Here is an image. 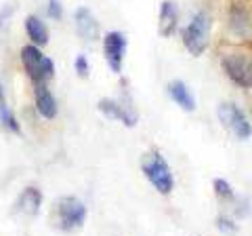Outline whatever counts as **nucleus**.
Instances as JSON below:
<instances>
[{
	"label": "nucleus",
	"instance_id": "1",
	"mask_svg": "<svg viewBox=\"0 0 252 236\" xmlns=\"http://www.w3.org/2000/svg\"><path fill=\"white\" fill-rule=\"evenodd\" d=\"M53 226L61 232H74L86 222V207L76 196H61L55 200L51 211Z\"/></svg>",
	"mask_w": 252,
	"mask_h": 236
},
{
	"label": "nucleus",
	"instance_id": "2",
	"mask_svg": "<svg viewBox=\"0 0 252 236\" xmlns=\"http://www.w3.org/2000/svg\"><path fill=\"white\" fill-rule=\"evenodd\" d=\"M141 169H143L147 179L152 182V186L160 194H170L172 192L175 179H172V173H170L166 158H164L160 152H154V150L145 152L143 158H141Z\"/></svg>",
	"mask_w": 252,
	"mask_h": 236
},
{
	"label": "nucleus",
	"instance_id": "3",
	"mask_svg": "<svg viewBox=\"0 0 252 236\" xmlns=\"http://www.w3.org/2000/svg\"><path fill=\"white\" fill-rule=\"evenodd\" d=\"M210 15L200 11L195 17L185 26L183 30V44L187 46V51L193 55V57H200V55L206 51L208 46V38H210Z\"/></svg>",
	"mask_w": 252,
	"mask_h": 236
},
{
	"label": "nucleus",
	"instance_id": "4",
	"mask_svg": "<svg viewBox=\"0 0 252 236\" xmlns=\"http://www.w3.org/2000/svg\"><path fill=\"white\" fill-rule=\"evenodd\" d=\"M21 66L26 70V74L32 78V82H46L51 80L53 74H55V66L53 61L42 55V51L34 44H26L21 46Z\"/></svg>",
	"mask_w": 252,
	"mask_h": 236
},
{
	"label": "nucleus",
	"instance_id": "5",
	"mask_svg": "<svg viewBox=\"0 0 252 236\" xmlns=\"http://www.w3.org/2000/svg\"><path fill=\"white\" fill-rule=\"evenodd\" d=\"M217 116H219V122L223 124V127L233 133L238 139H250L252 135V127H250V122H248V118L244 116L242 110L231 104V101H225V104H220L217 108Z\"/></svg>",
	"mask_w": 252,
	"mask_h": 236
},
{
	"label": "nucleus",
	"instance_id": "6",
	"mask_svg": "<svg viewBox=\"0 0 252 236\" xmlns=\"http://www.w3.org/2000/svg\"><path fill=\"white\" fill-rule=\"evenodd\" d=\"M223 70L238 86H244V89H250L252 86V57L250 55H246V53L225 55Z\"/></svg>",
	"mask_w": 252,
	"mask_h": 236
},
{
	"label": "nucleus",
	"instance_id": "7",
	"mask_svg": "<svg viewBox=\"0 0 252 236\" xmlns=\"http://www.w3.org/2000/svg\"><path fill=\"white\" fill-rule=\"evenodd\" d=\"M126 44H128V40H126V36H124L122 32H109V34H105V38H103L105 59H107L109 68H112L116 74L122 70V57H124Z\"/></svg>",
	"mask_w": 252,
	"mask_h": 236
},
{
	"label": "nucleus",
	"instance_id": "8",
	"mask_svg": "<svg viewBox=\"0 0 252 236\" xmlns=\"http://www.w3.org/2000/svg\"><path fill=\"white\" fill-rule=\"evenodd\" d=\"M40 204H42V192L34 186H28L19 192L17 200H15V207L13 211L15 213H21L26 217H36L38 211H40Z\"/></svg>",
	"mask_w": 252,
	"mask_h": 236
},
{
	"label": "nucleus",
	"instance_id": "9",
	"mask_svg": "<svg viewBox=\"0 0 252 236\" xmlns=\"http://www.w3.org/2000/svg\"><path fill=\"white\" fill-rule=\"evenodd\" d=\"M74 21H76V30H78V34H80L82 40H86V42L99 40V32H101L99 21L94 19V15L86 9V6H80V9L76 11Z\"/></svg>",
	"mask_w": 252,
	"mask_h": 236
},
{
	"label": "nucleus",
	"instance_id": "10",
	"mask_svg": "<svg viewBox=\"0 0 252 236\" xmlns=\"http://www.w3.org/2000/svg\"><path fill=\"white\" fill-rule=\"evenodd\" d=\"M99 110L107 118H116V120H120L122 124H126V127H135L137 124V112L135 110H130L128 106L118 104V101H114V99H107V97L99 99Z\"/></svg>",
	"mask_w": 252,
	"mask_h": 236
},
{
	"label": "nucleus",
	"instance_id": "11",
	"mask_svg": "<svg viewBox=\"0 0 252 236\" xmlns=\"http://www.w3.org/2000/svg\"><path fill=\"white\" fill-rule=\"evenodd\" d=\"M34 99H36V110L38 114L46 120H53L57 116V101L46 82H34Z\"/></svg>",
	"mask_w": 252,
	"mask_h": 236
},
{
	"label": "nucleus",
	"instance_id": "12",
	"mask_svg": "<svg viewBox=\"0 0 252 236\" xmlns=\"http://www.w3.org/2000/svg\"><path fill=\"white\" fill-rule=\"evenodd\" d=\"M229 28L235 36L240 38H250L252 36V19L248 11L244 6H238L235 4L231 9V17H229Z\"/></svg>",
	"mask_w": 252,
	"mask_h": 236
},
{
	"label": "nucleus",
	"instance_id": "13",
	"mask_svg": "<svg viewBox=\"0 0 252 236\" xmlns=\"http://www.w3.org/2000/svg\"><path fill=\"white\" fill-rule=\"evenodd\" d=\"M177 23H179V9L175 2L170 0H164L162 2V9H160V34L162 36H172V32L177 30Z\"/></svg>",
	"mask_w": 252,
	"mask_h": 236
},
{
	"label": "nucleus",
	"instance_id": "14",
	"mask_svg": "<svg viewBox=\"0 0 252 236\" xmlns=\"http://www.w3.org/2000/svg\"><path fill=\"white\" fill-rule=\"evenodd\" d=\"M168 93H170L172 101H175L177 106L183 108L185 112H193L195 110V99H193L191 91L187 89V84L183 80H172L168 84Z\"/></svg>",
	"mask_w": 252,
	"mask_h": 236
},
{
	"label": "nucleus",
	"instance_id": "15",
	"mask_svg": "<svg viewBox=\"0 0 252 236\" xmlns=\"http://www.w3.org/2000/svg\"><path fill=\"white\" fill-rule=\"evenodd\" d=\"M26 32L30 36V40L34 42V46H44L49 42V28L36 15H28L26 17Z\"/></svg>",
	"mask_w": 252,
	"mask_h": 236
},
{
	"label": "nucleus",
	"instance_id": "16",
	"mask_svg": "<svg viewBox=\"0 0 252 236\" xmlns=\"http://www.w3.org/2000/svg\"><path fill=\"white\" fill-rule=\"evenodd\" d=\"M0 124H2V127H4L6 131H11V133H17V135L21 133V127H19L17 118H15L13 110L9 108V104H6L2 82H0Z\"/></svg>",
	"mask_w": 252,
	"mask_h": 236
},
{
	"label": "nucleus",
	"instance_id": "17",
	"mask_svg": "<svg viewBox=\"0 0 252 236\" xmlns=\"http://www.w3.org/2000/svg\"><path fill=\"white\" fill-rule=\"evenodd\" d=\"M215 192L220 196V198H225V200H233V198H235V194H233V190H231V186L227 184L225 179H220V177L215 179Z\"/></svg>",
	"mask_w": 252,
	"mask_h": 236
},
{
	"label": "nucleus",
	"instance_id": "18",
	"mask_svg": "<svg viewBox=\"0 0 252 236\" xmlns=\"http://www.w3.org/2000/svg\"><path fill=\"white\" fill-rule=\"evenodd\" d=\"M74 66H76V72L80 78H86L89 76V61H86L84 55H78L76 61H74Z\"/></svg>",
	"mask_w": 252,
	"mask_h": 236
},
{
	"label": "nucleus",
	"instance_id": "19",
	"mask_svg": "<svg viewBox=\"0 0 252 236\" xmlns=\"http://www.w3.org/2000/svg\"><path fill=\"white\" fill-rule=\"evenodd\" d=\"M217 226H219V230L229 232V234H235V232H238V226H235L231 219H227V217H217Z\"/></svg>",
	"mask_w": 252,
	"mask_h": 236
},
{
	"label": "nucleus",
	"instance_id": "20",
	"mask_svg": "<svg viewBox=\"0 0 252 236\" xmlns=\"http://www.w3.org/2000/svg\"><path fill=\"white\" fill-rule=\"evenodd\" d=\"M61 15H63V9H61L59 0H49V17L61 19Z\"/></svg>",
	"mask_w": 252,
	"mask_h": 236
}]
</instances>
